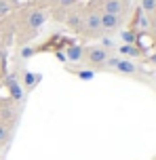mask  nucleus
Returning <instances> with one entry per match:
<instances>
[{"mask_svg": "<svg viewBox=\"0 0 156 160\" xmlns=\"http://www.w3.org/2000/svg\"><path fill=\"white\" fill-rule=\"evenodd\" d=\"M44 21H47V13H44L42 8H32L28 15H23V34H19L17 40L23 44V42H28L30 38H34Z\"/></svg>", "mask_w": 156, "mask_h": 160, "instance_id": "f257e3e1", "label": "nucleus"}, {"mask_svg": "<svg viewBox=\"0 0 156 160\" xmlns=\"http://www.w3.org/2000/svg\"><path fill=\"white\" fill-rule=\"evenodd\" d=\"M110 57V51L103 47H84L82 63H87L91 70H106V61Z\"/></svg>", "mask_w": 156, "mask_h": 160, "instance_id": "f03ea898", "label": "nucleus"}, {"mask_svg": "<svg viewBox=\"0 0 156 160\" xmlns=\"http://www.w3.org/2000/svg\"><path fill=\"white\" fill-rule=\"evenodd\" d=\"M95 7L97 8H93V11H97V13H110V15L123 17L129 8V0H97Z\"/></svg>", "mask_w": 156, "mask_h": 160, "instance_id": "7ed1b4c3", "label": "nucleus"}, {"mask_svg": "<svg viewBox=\"0 0 156 160\" xmlns=\"http://www.w3.org/2000/svg\"><path fill=\"white\" fill-rule=\"evenodd\" d=\"M82 36H89V38H95L101 34V21H99V13L97 11H89L84 19H82Z\"/></svg>", "mask_w": 156, "mask_h": 160, "instance_id": "20e7f679", "label": "nucleus"}, {"mask_svg": "<svg viewBox=\"0 0 156 160\" xmlns=\"http://www.w3.org/2000/svg\"><path fill=\"white\" fill-rule=\"evenodd\" d=\"M99 21H101V32H114V30L120 28L123 17L110 15V13H99Z\"/></svg>", "mask_w": 156, "mask_h": 160, "instance_id": "39448f33", "label": "nucleus"}, {"mask_svg": "<svg viewBox=\"0 0 156 160\" xmlns=\"http://www.w3.org/2000/svg\"><path fill=\"white\" fill-rule=\"evenodd\" d=\"M82 57H84V47L80 44H70L66 48V59L70 63H82Z\"/></svg>", "mask_w": 156, "mask_h": 160, "instance_id": "423d86ee", "label": "nucleus"}, {"mask_svg": "<svg viewBox=\"0 0 156 160\" xmlns=\"http://www.w3.org/2000/svg\"><path fill=\"white\" fill-rule=\"evenodd\" d=\"M82 19H84V15H82L80 11H70L66 17V23L70 30H74V32H80L82 30Z\"/></svg>", "mask_w": 156, "mask_h": 160, "instance_id": "0eeeda50", "label": "nucleus"}, {"mask_svg": "<svg viewBox=\"0 0 156 160\" xmlns=\"http://www.w3.org/2000/svg\"><path fill=\"white\" fill-rule=\"evenodd\" d=\"M114 72L127 74V76H133V74H137V65L133 63L131 59H118V63H116Z\"/></svg>", "mask_w": 156, "mask_h": 160, "instance_id": "6e6552de", "label": "nucleus"}, {"mask_svg": "<svg viewBox=\"0 0 156 160\" xmlns=\"http://www.w3.org/2000/svg\"><path fill=\"white\" fill-rule=\"evenodd\" d=\"M7 88H8V93H11V97L13 99H23V87L17 82V78L15 76H8V80H7Z\"/></svg>", "mask_w": 156, "mask_h": 160, "instance_id": "1a4fd4ad", "label": "nucleus"}, {"mask_svg": "<svg viewBox=\"0 0 156 160\" xmlns=\"http://www.w3.org/2000/svg\"><path fill=\"white\" fill-rule=\"evenodd\" d=\"M38 80H40V76H36V74H32V72H23L21 82H23V87L30 91V88H34L36 84H38Z\"/></svg>", "mask_w": 156, "mask_h": 160, "instance_id": "9d476101", "label": "nucleus"}, {"mask_svg": "<svg viewBox=\"0 0 156 160\" xmlns=\"http://www.w3.org/2000/svg\"><path fill=\"white\" fill-rule=\"evenodd\" d=\"M118 51H120V55H127V57H139L141 55V51L135 44H120Z\"/></svg>", "mask_w": 156, "mask_h": 160, "instance_id": "9b49d317", "label": "nucleus"}, {"mask_svg": "<svg viewBox=\"0 0 156 160\" xmlns=\"http://www.w3.org/2000/svg\"><path fill=\"white\" fill-rule=\"evenodd\" d=\"M120 38H123V44H135L137 34L131 32V30H124V32H120Z\"/></svg>", "mask_w": 156, "mask_h": 160, "instance_id": "f8f14e48", "label": "nucleus"}, {"mask_svg": "<svg viewBox=\"0 0 156 160\" xmlns=\"http://www.w3.org/2000/svg\"><path fill=\"white\" fill-rule=\"evenodd\" d=\"M11 8H13V2H11V0H0V17L8 15Z\"/></svg>", "mask_w": 156, "mask_h": 160, "instance_id": "ddd939ff", "label": "nucleus"}, {"mask_svg": "<svg viewBox=\"0 0 156 160\" xmlns=\"http://www.w3.org/2000/svg\"><path fill=\"white\" fill-rule=\"evenodd\" d=\"M156 8V0H141V11L143 13H154Z\"/></svg>", "mask_w": 156, "mask_h": 160, "instance_id": "4468645a", "label": "nucleus"}, {"mask_svg": "<svg viewBox=\"0 0 156 160\" xmlns=\"http://www.w3.org/2000/svg\"><path fill=\"white\" fill-rule=\"evenodd\" d=\"M76 76L80 80H93L95 78V70H80V72H76Z\"/></svg>", "mask_w": 156, "mask_h": 160, "instance_id": "2eb2a0df", "label": "nucleus"}, {"mask_svg": "<svg viewBox=\"0 0 156 160\" xmlns=\"http://www.w3.org/2000/svg\"><path fill=\"white\" fill-rule=\"evenodd\" d=\"M34 53H36V51H34L32 47H23L21 51H19V57H21V59H30Z\"/></svg>", "mask_w": 156, "mask_h": 160, "instance_id": "dca6fc26", "label": "nucleus"}, {"mask_svg": "<svg viewBox=\"0 0 156 160\" xmlns=\"http://www.w3.org/2000/svg\"><path fill=\"white\" fill-rule=\"evenodd\" d=\"M8 135H11V133H8V127H4V124L0 122V143H4L8 139Z\"/></svg>", "mask_w": 156, "mask_h": 160, "instance_id": "f3484780", "label": "nucleus"}, {"mask_svg": "<svg viewBox=\"0 0 156 160\" xmlns=\"http://www.w3.org/2000/svg\"><path fill=\"white\" fill-rule=\"evenodd\" d=\"M99 47H103L106 51H114V40H110V38H101V44Z\"/></svg>", "mask_w": 156, "mask_h": 160, "instance_id": "a211bd4d", "label": "nucleus"}, {"mask_svg": "<svg viewBox=\"0 0 156 160\" xmlns=\"http://www.w3.org/2000/svg\"><path fill=\"white\" fill-rule=\"evenodd\" d=\"M59 4H61V7H72L74 0H59Z\"/></svg>", "mask_w": 156, "mask_h": 160, "instance_id": "6ab92c4d", "label": "nucleus"}, {"mask_svg": "<svg viewBox=\"0 0 156 160\" xmlns=\"http://www.w3.org/2000/svg\"><path fill=\"white\" fill-rule=\"evenodd\" d=\"M57 59H59V61H68V59H66V53H63V51H57Z\"/></svg>", "mask_w": 156, "mask_h": 160, "instance_id": "aec40b11", "label": "nucleus"}, {"mask_svg": "<svg viewBox=\"0 0 156 160\" xmlns=\"http://www.w3.org/2000/svg\"><path fill=\"white\" fill-rule=\"evenodd\" d=\"M150 61H152V63L156 65V53H152V55H150Z\"/></svg>", "mask_w": 156, "mask_h": 160, "instance_id": "412c9836", "label": "nucleus"}, {"mask_svg": "<svg viewBox=\"0 0 156 160\" xmlns=\"http://www.w3.org/2000/svg\"><path fill=\"white\" fill-rule=\"evenodd\" d=\"M154 36H156V32H154Z\"/></svg>", "mask_w": 156, "mask_h": 160, "instance_id": "4be33fe9", "label": "nucleus"}]
</instances>
